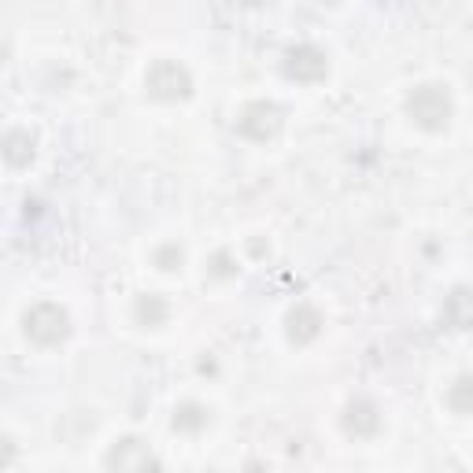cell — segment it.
<instances>
[{"mask_svg": "<svg viewBox=\"0 0 473 473\" xmlns=\"http://www.w3.org/2000/svg\"><path fill=\"white\" fill-rule=\"evenodd\" d=\"M407 115L422 130H444L448 118H451V97L441 89V86H418L411 97H407Z\"/></svg>", "mask_w": 473, "mask_h": 473, "instance_id": "6da1fadb", "label": "cell"}, {"mask_svg": "<svg viewBox=\"0 0 473 473\" xmlns=\"http://www.w3.org/2000/svg\"><path fill=\"white\" fill-rule=\"evenodd\" d=\"M70 333V319H67V311L56 307V303H37L30 307L26 314V337L33 344H42V348H52L60 340H67Z\"/></svg>", "mask_w": 473, "mask_h": 473, "instance_id": "7a4b0ae2", "label": "cell"}, {"mask_svg": "<svg viewBox=\"0 0 473 473\" xmlns=\"http://www.w3.org/2000/svg\"><path fill=\"white\" fill-rule=\"evenodd\" d=\"M144 86H148V93H152L155 100H185V97L192 93V78H189L185 67L163 60V63H155V67L148 70Z\"/></svg>", "mask_w": 473, "mask_h": 473, "instance_id": "3957f363", "label": "cell"}, {"mask_svg": "<svg viewBox=\"0 0 473 473\" xmlns=\"http://www.w3.org/2000/svg\"><path fill=\"white\" fill-rule=\"evenodd\" d=\"M236 130H241L248 141H270V137H278L282 130V111L266 104V100H255L241 111V118H236Z\"/></svg>", "mask_w": 473, "mask_h": 473, "instance_id": "277c9868", "label": "cell"}, {"mask_svg": "<svg viewBox=\"0 0 473 473\" xmlns=\"http://www.w3.org/2000/svg\"><path fill=\"white\" fill-rule=\"evenodd\" d=\"M329 63H326V52L314 49V45H296L285 52V74L296 78V82H319L326 78Z\"/></svg>", "mask_w": 473, "mask_h": 473, "instance_id": "5b68a950", "label": "cell"}, {"mask_svg": "<svg viewBox=\"0 0 473 473\" xmlns=\"http://www.w3.org/2000/svg\"><path fill=\"white\" fill-rule=\"evenodd\" d=\"M107 466H118V469H144V466H155V459L148 455V448H144L141 441H123V444L111 448Z\"/></svg>", "mask_w": 473, "mask_h": 473, "instance_id": "8992f818", "label": "cell"}, {"mask_svg": "<svg viewBox=\"0 0 473 473\" xmlns=\"http://www.w3.org/2000/svg\"><path fill=\"white\" fill-rule=\"evenodd\" d=\"M377 425H381L377 407H374V403H366V400L351 403V407H348V414H344V429H348V432H355V437H374Z\"/></svg>", "mask_w": 473, "mask_h": 473, "instance_id": "52a82bcc", "label": "cell"}, {"mask_svg": "<svg viewBox=\"0 0 473 473\" xmlns=\"http://www.w3.org/2000/svg\"><path fill=\"white\" fill-rule=\"evenodd\" d=\"M319 329H322V319H319V311H314V307H296L289 314V337L296 344L314 340V337H319Z\"/></svg>", "mask_w": 473, "mask_h": 473, "instance_id": "ba28073f", "label": "cell"}, {"mask_svg": "<svg viewBox=\"0 0 473 473\" xmlns=\"http://www.w3.org/2000/svg\"><path fill=\"white\" fill-rule=\"evenodd\" d=\"M448 407L455 414H473V377H459L448 388Z\"/></svg>", "mask_w": 473, "mask_h": 473, "instance_id": "9c48e42d", "label": "cell"}, {"mask_svg": "<svg viewBox=\"0 0 473 473\" xmlns=\"http://www.w3.org/2000/svg\"><path fill=\"white\" fill-rule=\"evenodd\" d=\"M204 425H208V411L200 403H181L174 411V429H181V432H196V429H204Z\"/></svg>", "mask_w": 473, "mask_h": 473, "instance_id": "30bf717a", "label": "cell"}, {"mask_svg": "<svg viewBox=\"0 0 473 473\" xmlns=\"http://www.w3.org/2000/svg\"><path fill=\"white\" fill-rule=\"evenodd\" d=\"M5 155H8V163H12V167L30 163V155H33V141H30V134L12 130V134H8V148H5Z\"/></svg>", "mask_w": 473, "mask_h": 473, "instance_id": "8fae6325", "label": "cell"}, {"mask_svg": "<svg viewBox=\"0 0 473 473\" xmlns=\"http://www.w3.org/2000/svg\"><path fill=\"white\" fill-rule=\"evenodd\" d=\"M137 319H141L144 326H160V322L167 319V303H163L160 296H141V303H137Z\"/></svg>", "mask_w": 473, "mask_h": 473, "instance_id": "7c38bea8", "label": "cell"}, {"mask_svg": "<svg viewBox=\"0 0 473 473\" xmlns=\"http://www.w3.org/2000/svg\"><path fill=\"white\" fill-rule=\"evenodd\" d=\"M181 248L178 245H167V248H160V252H155V266H160V270H178L181 266Z\"/></svg>", "mask_w": 473, "mask_h": 473, "instance_id": "4fadbf2b", "label": "cell"}]
</instances>
